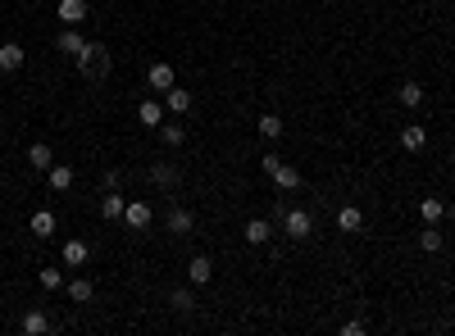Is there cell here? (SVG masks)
<instances>
[{"mask_svg":"<svg viewBox=\"0 0 455 336\" xmlns=\"http://www.w3.org/2000/svg\"><path fill=\"white\" fill-rule=\"evenodd\" d=\"M155 132H159V141H164V146H174V151H178L182 141H187V128H182V123H169V118L159 123Z\"/></svg>","mask_w":455,"mask_h":336,"instance_id":"cell-23","label":"cell"},{"mask_svg":"<svg viewBox=\"0 0 455 336\" xmlns=\"http://www.w3.org/2000/svg\"><path fill=\"white\" fill-rule=\"evenodd\" d=\"M36 282H41V291H64V273H59V268H41V273H36Z\"/></svg>","mask_w":455,"mask_h":336,"instance_id":"cell-29","label":"cell"},{"mask_svg":"<svg viewBox=\"0 0 455 336\" xmlns=\"http://www.w3.org/2000/svg\"><path fill=\"white\" fill-rule=\"evenodd\" d=\"M419 218H424V223H441V218H446V200L424 195V200H419Z\"/></svg>","mask_w":455,"mask_h":336,"instance_id":"cell-22","label":"cell"},{"mask_svg":"<svg viewBox=\"0 0 455 336\" xmlns=\"http://www.w3.org/2000/svg\"><path fill=\"white\" fill-rule=\"evenodd\" d=\"M164 114H169V109L159 105V101H141V105H137V118H141V128H151V132L159 128V123H164Z\"/></svg>","mask_w":455,"mask_h":336,"instance_id":"cell-12","label":"cell"},{"mask_svg":"<svg viewBox=\"0 0 455 336\" xmlns=\"http://www.w3.org/2000/svg\"><path fill=\"white\" fill-rule=\"evenodd\" d=\"M164 228L174 232V236H187V232L196 228V214H191V209H182V205H174V209L164 214Z\"/></svg>","mask_w":455,"mask_h":336,"instance_id":"cell-7","label":"cell"},{"mask_svg":"<svg viewBox=\"0 0 455 336\" xmlns=\"http://www.w3.org/2000/svg\"><path fill=\"white\" fill-rule=\"evenodd\" d=\"M282 232H287L291 241H305V236L314 232V218L305 214V209H287V218H282Z\"/></svg>","mask_w":455,"mask_h":336,"instance_id":"cell-3","label":"cell"},{"mask_svg":"<svg viewBox=\"0 0 455 336\" xmlns=\"http://www.w3.org/2000/svg\"><path fill=\"white\" fill-rule=\"evenodd\" d=\"M0 68H5V73H19V68H23V46H19V41H5V46H0Z\"/></svg>","mask_w":455,"mask_h":336,"instance_id":"cell-21","label":"cell"},{"mask_svg":"<svg viewBox=\"0 0 455 336\" xmlns=\"http://www.w3.org/2000/svg\"><path fill=\"white\" fill-rule=\"evenodd\" d=\"M337 228H341V232H360V228H364V214H360L355 205H341V209H337Z\"/></svg>","mask_w":455,"mask_h":336,"instance_id":"cell-25","label":"cell"},{"mask_svg":"<svg viewBox=\"0 0 455 336\" xmlns=\"http://www.w3.org/2000/svg\"><path fill=\"white\" fill-rule=\"evenodd\" d=\"M255 128H260L264 141H278V136H282V118H278V114H260V123H255Z\"/></svg>","mask_w":455,"mask_h":336,"instance_id":"cell-30","label":"cell"},{"mask_svg":"<svg viewBox=\"0 0 455 336\" xmlns=\"http://www.w3.org/2000/svg\"><path fill=\"white\" fill-rule=\"evenodd\" d=\"M401 146H405L410 155H419L424 146H428V132H424V123H405V128H401Z\"/></svg>","mask_w":455,"mask_h":336,"instance_id":"cell-10","label":"cell"},{"mask_svg":"<svg viewBox=\"0 0 455 336\" xmlns=\"http://www.w3.org/2000/svg\"><path fill=\"white\" fill-rule=\"evenodd\" d=\"M59 259H64V268H82L91 259V245L82 241V236H73V241H64V250H59Z\"/></svg>","mask_w":455,"mask_h":336,"instance_id":"cell-6","label":"cell"},{"mask_svg":"<svg viewBox=\"0 0 455 336\" xmlns=\"http://www.w3.org/2000/svg\"><path fill=\"white\" fill-rule=\"evenodd\" d=\"M441 241H446V236H441V228H437V223H424V232H419V250L437 255V250H441Z\"/></svg>","mask_w":455,"mask_h":336,"instance_id":"cell-26","label":"cell"},{"mask_svg":"<svg viewBox=\"0 0 455 336\" xmlns=\"http://www.w3.org/2000/svg\"><path fill=\"white\" fill-rule=\"evenodd\" d=\"M164 109H169V114H187V109H191V91H187V86H169V91H164Z\"/></svg>","mask_w":455,"mask_h":336,"instance_id":"cell-13","label":"cell"},{"mask_svg":"<svg viewBox=\"0 0 455 336\" xmlns=\"http://www.w3.org/2000/svg\"><path fill=\"white\" fill-rule=\"evenodd\" d=\"M146 82H151V91H155V96H164L169 86H178V82H174V64L155 59V64H151V73H146Z\"/></svg>","mask_w":455,"mask_h":336,"instance_id":"cell-5","label":"cell"},{"mask_svg":"<svg viewBox=\"0 0 455 336\" xmlns=\"http://www.w3.org/2000/svg\"><path fill=\"white\" fill-rule=\"evenodd\" d=\"M82 68V78H91V82H101L105 73H109V51L101 41H91V55H87V64H78Z\"/></svg>","mask_w":455,"mask_h":336,"instance_id":"cell-2","label":"cell"},{"mask_svg":"<svg viewBox=\"0 0 455 336\" xmlns=\"http://www.w3.org/2000/svg\"><path fill=\"white\" fill-rule=\"evenodd\" d=\"M187 278H191V286H205L214 278V264L205 255H191V264H187Z\"/></svg>","mask_w":455,"mask_h":336,"instance_id":"cell-17","label":"cell"},{"mask_svg":"<svg viewBox=\"0 0 455 336\" xmlns=\"http://www.w3.org/2000/svg\"><path fill=\"white\" fill-rule=\"evenodd\" d=\"M55 14H59V23H64V28H78V23L87 19V0H59Z\"/></svg>","mask_w":455,"mask_h":336,"instance_id":"cell-8","label":"cell"},{"mask_svg":"<svg viewBox=\"0 0 455 336\" xmlns=\"http://www.w3.org/2000/svg\"><path fill=\"white\" fill-rule=\"evenodd\" d=\"M19 332L23 336H41V332H51V318H46L41 309H28V314L19 318Z\"/></svg>","mask_w":455,"mask_h":336,"instance_id":"cell-11","label":"cell"},{"mask_svg":"<svg viewBox=\"0 0 455 336\" xmlns=\"http://www.w3.org/2000/svg\"><path fill=\"white\" fill-rule=\"evenodd\" d=\"M396 101H401L405 109H419V105H424V86H419V82H405L401 91H396Z\"/></svg>","mask_w":455,"mask_h":336,"instance_id":"cell-28","label":"cell"},{"mask_svg":"<svg viewBox=\"0 0 455 336\" xmlns=\"http://www.w3.org/2000/svg\"><path fill=\"white\" fill-rule=\"evenodd\" d=\"M123 223H128L132 232H146L155 223V209L146 205V200H128V209H123Z\"/></svg>","mask_w":455,"mask_h":336,"instance_id":"cell-4","label":"cell"},{"mask_svg":"<svg viewBox=\"0 0 455 336\" xmlns=\"http://www.w3.org/2000/svg\"><path fill=\"white\" fill-rule=\"evenodd\" d=\"M123 209H128V200H123L119 191H105V195H101V218H105V223H119Z\"/></svg>","mask_w":455,"mask_h":336,"instance_id":"cell-15","label":"cell"},{"mask_svg":"<svg viewBox=\"0 0 455 336\" xmlns=\"http://www.w3.org/2000/svg\"><path fill=\"white\" fill-rule=\"evenodd\" d=\"M269 178H274V186H278V191H296V186H301V168H291L287 159H278V168L269 173Z\"/></svg>","mask_w":455,"mask_h":336,"instance_id":"cell-9","label":"cell"},{"mask_svg":"<svg viewBox=\"0 0 455 336\" xmlns=\"http://www.w3.org/2000/svg\"><path fill=\"white\" fill-rule=\"evenodd\" d=\"M169 309H174V314H191V309H196V295L187 291V286H174V291H169Z\"/></svg>","mask_w":455,"mask_h":336,"instance_id":"cell-24","label":"cell"},{"mask_svg":"<svg viewBox=\"0 0 455 336\" xmlns=\"http://www.w3.org/2000/svg\"><path fill=\"white\" fill-rule=\"evenodd\" d=\"M64 291H69V300H73V305H87L91 295H96V286H91L87 278H69V282H64Z\"/></svg>","mask_w":455,"mask_h":336,"instance_id":"cell-19","label":"cell"},{"mask_svg":"<svg viewBox=\"0 0 455 336\" xmlns=\"http://www.w3.org/2000/svg\"><path fill=\"white\" fill-rule=\"evenodd\" d=\"M55 51H59V55H69L73 64H87L91 41H82V32H78V28H64V32L55 36Z\"/></svg>","mask_w":455,"mask_h":336,"instance_id":"cell-1","label":"cell"},{"mask_svg":"<svg viewBox=\"0 0 455 336\" xmlns=\"http://www.w3.org/2000/svg\"><path fill=\"white\" fill-rule=\"evenodd\" d=\"M28 164H32L36 173H46V168H51V164H55V155H51V146H46V141H32V146H28Z\"/></svg>","mask_w":455,"mask_h":336,"instance_id":"cell-20","label":"cell"},{"mask_svg":"<svg viewBox=\"0 0 455 336\" xmlns=\"http://www.w3.org/2000/svg\"><path fill=\"white\" fill-rule=\"evenodd\" d=\"M28 228H32V236H41V241H51V236H55V228H59V223H55V214H51V209H36V214H32V223H28Z\"/></svg>","mask_w":455,"mask_h":336,"instance_id":"cell-14","label":"cell"},{"mask_svg":"<svg viewBox=\"0 0 455 336\" xmlns=\"http://www.w3.org/2000/svg\"><path fill=\"white\" fill-rule=\"evenodd\" d=\"M241 236H246L251 245H264L269 236H274V223H269V218H251V223L241 228Z\"/></svg>","mask_w":455,"mask_h":336,"instance_id":"cell-16","label":"cell"},{"mask_svg":"<svg viewBox=\"0 0 455 336\" xmlns=\"http://www.w3.org/2000/svg\"><path fill=\"white\" fill-rule=\"evenodd\" d=\"M46 182H51V191L64 195L69 186H73V168L69 164H51V168H46Z\"/></svg>","mask_w":455,"mask_h":336,"instance_id":"cell-18","label":"cell"},{"mask_svg":"<svg viewBox=\"0 0 455 336\" xmlns=\"http://www.w3.org/2000/svg\"><path fill=\"white\" fill-rule=\"evenodd\" d=\"M151 182L159 186V191H174V186H178V168L174 164H155L151 168Z\"/></svg>","mask_w":455,"mask_h":336,"instance_id":"cell-27","label":"cell"}]
</instances>
